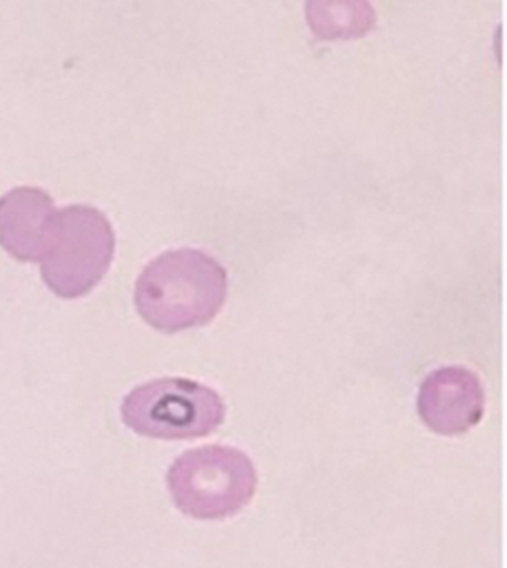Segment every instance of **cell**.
<instances>
[{"instance_id": "cell-1", "label": "cell", "mask_w": 507, "mask_h": 568, "mask_svg": "<svg viewBox=\"0 0 507 568\" xmlns=\"http://www.w3.org/2000/svg\"><path fill=\"white\" fill-rule=\"evenodd\" d=\"M229 293L224 266L200 250L165 252L135 284V308L162 333L202 327L215 320Z\"/></svg>"}, {"instance_id": "cell-2", "label": "cell", "mask_w": 507, "mask_h": 568, "mask_svg": "<svg viewBox=\"0 0 507 568\" xmlns=\"http://www.w3.org/2000/svg\"><path fill=\"white\" fill-rule=\"evenodd\" d=\"M250 456L232 447L186 450L168 471V489L179 511L200 521L236 516L257 493Z\"/></svg>"}, {"instance_id": "cell-3", "label": "cell", "mask_w": 507, "mask_h": 568, "mask_svg": "<svg viewBox=\"0 0 507 568\" xmlns=\"http://www.w3.org/2000/svg\"><path fill=\"white\" fill-rule=\"evenodd\" d=\"M116 236L105 213L92 205H67L53 219L40 274L53 295L79 298L100 284L114 257Z\"/></svg>"}, {"instance_id": "cell-4", "label": "cell", "mask_w": 507, "mask_h": 568, "mask_svg": "<svg viewBox=\"0 0 507 568\" xmlns=\"http://www.w3.org/2000/svg\"><path fill=\"white\" fill-rule=\"evenodd\" d=\"M122 420L139 436L196 439L224 423L226 407L217 392L189 378H159L125 396Z\"/></svg>"}, {"instance_id": "cell-5", "label": "cell", "mask_w": 507, "mask_h": 568, "mask_svg": "<svg viewBox=\"0 0 507 568\" xmlns=\"http://www.w3.org/2000/svg\"><path fill=\"white\" fill-rule=\"evenodd\" d=\"M418 415L435 434H466L481 423L485 415L481 381L458 365L429 373L418 392Z\"/></svg>"}, {"instance_id": "cell-6", "label": "cell", "mask_w": 507, "mask_h": 568, "mask_svg": "<svg viewBox=\"0 0 507 568\" xmlns=\"http://www.w3.org/2000/svg\"><path fill=\"white\" fill-rule=\"evenodd\" d=\"M55 215L52 196L40 189L7 192L0 199V245L21 263L42 261Z\"/></svg>"}]
</instances>
